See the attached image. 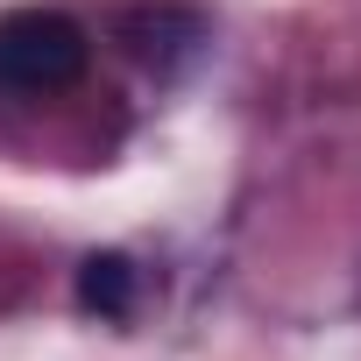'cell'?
<instances>
[{
    "mask_svg": "<svg viewBox=\"0 0 361 361\" xmlns=\"http://www.w3.org/2000/svg\"><path fill=\"white\" fill-rule=\"evenodd\" d=\"M85 29L64 8H8L0 15V92H64L85 78Z\"/></svg>",
    "mask_w": 361,
    "mask_h": 361,
    "instance_id": "1",
    "label": "cell"
},
{
    "mask_svg": "<svg viewBox=\"0 0 361 361\" xmlns=\"http://www.w3.org/2000/svg\"><path fill=\"white\" fill-rule=\"evenodd\" d=\"M114 36L121 50L156 71V78H177V71H192L213 43V22L206 8H192V0H121L114 8Z\"/></svg>",
    "mask_w": 361,
    "mask_h": 361,
    "instance_id": "2",
    "label": "cell"
},
{
    "mask_svg": "<svg viewBox=\"0 0 361 361\" xmlns=\"http://www.w3.org/2000/svg\"><path fill=\"white\" fill-rule=\"evenodd\" d=\"M135 298H142V276L121 248H99V255L78 262V312L121 326V319H135Z\"/></svg>",
    "mask_w": 361,
    "mask_h": 361,
    "instance_id": "3",
    "label": "cell"
}]
</instances>
